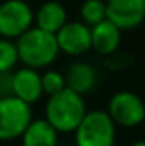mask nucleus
I'll return each mask as SVG.
<instances>
[{"mask_svg":"<svg viewBox=\"0 0 145 146\" xmlns=\"http://www.w3.org/2000/svg\"><path fill=\"white\" fill-rule=\"evenodd\" d=\"M86 112L88 109L83 95L65 87L61 92L48 96L44 118L58 134H70L75 132Z\"/></svg>","mask_w":145,"mask_h":146,"instance_id":"obj_1","label":"nucleus"},{"mask_svg":"<svg viewBox=\"0 0 145 146\" xmlns=\"http://www.w3.org/2000/svg\"><path fill=\"white\" fill-rule=\"evenodd\" d=\"M19 62L23 67L41 70L51 65L59 54L55 34L31 27L28 31L16 39Z\"/></svg>","mask_w":145,"mask_h":146,"instance_id":"obj_2","label":"nucleus"},{"mask_svg":"<svg viewBox=\"0 0 145 146\" xmlns=\"http://www.w3.org/2000/svg\"><path fill=\"white\" fill-rule=\"evenodd\" d=\"M74 134L77 146H114L116 143V124L106 110L86 112Z\"/></svg>","mask_w":145,"mask_h":146,"instance_id":"obj_3","label":"nucleus"},{"mask_svg":"<svg viewBox=\"0 0 145 146\" xmlns=\"http://www.w3.org/2000/svg\"><path fill=\"white\" fill-rule=\"evenodd\" d=\"M33 120L31 106L16 96L0 98V140L13 141L20 138Z\"/></svg>","mask_w":145,"mask_h":146,"instance_id":"obj_4","label":"nucleus"},{"mask_svg":"<svg viewBox=\"0 0 145 146\" xmlns=\"http://www.w3.org/2000/svg\"><path fill=\"white\" fill-rule=\"evenodd\" d=\"M34 27V11L25 0H5L0 3V37L16 40Z\"/></svg>","mask_w":145,"mask_h":146,"instance_id":"obj_5","label":"nucleus"},{"mask_svg":"<svg viewBox=\"0 0 145 146\" xmlns=\"http://www.w3.org/2000/svg\"><path fill=\"white\" fill-rule=\"evenodd\" d=\"M106 112L116 126L134 127L145 120V104L139 95L130 90H122L112 95Z\"/></svg>","mask_w":145,"mask_h":146,"instance_id":"obj_6","label":"nucleus"},{"mask_svg":"<svg viewBox=\"0 0 145 146\" xmlns=\"http://www.w3.org/2000/svg\"><path fill=\"white\" fill-rule=\"evenodd\" d=\"M59 53L69 56H81L92 48L91 45V27L84 22H65L61 30L55 34Z\"/></svg>","mask_w":145,"mask_h":146,"instance_id":"obj_7","label":"nucleus"},{"mask_svg":"<svg viewBox=\"0 0 145 146\" xmlns=\"http://www.w3.org/2000/svg\"><path fill=\"white\" fill-rule=\"evenodd\" d=\"M106 19L120 30H133L145 20V0H106Z\"/></svg>","mask_w":145,"mask_h":146,"instance_id":"obj_8","label":"nucleus"},{"mask_svg":"<svg viewBox=\"0 0 145 146\" xmlns=\"http://www.w3.org/2000/svg\"><path fill=\"white\" fill-rule=\"evenodd\" d=\"M13 96L22 100L27 104H34L42 98V84H41V73L30 67H20L13 70Z\"/></svg>","mask_w":145,"mask_h":146,"instance_id":"obj_9","label":"nucleus"},{"mask_svg":"<svg viewBox=\"0 0 145 146\" xmlns=\"http://www.w3.org/2000/svg\"><path fill=\"white\" fill-rule=\"evenodd\" d=\"M122 42V30L117 28L108 19L91 27V45L98 54L109 56L116 53Z\"/></svg>","mask_w":145,"mask_h":146,"instance_id":"obj_10","label":"nucleus"},{"mask_svg":"<svg viewBox=\"0 0 145 146\" xmlns=\"http://www.w3.org/2000/svg\"><path fill=\"white\" fill-rule=\"evenodd\" d=\"M64 76L65 86L80 95H86V93L92 92L97 86V79H98L95 68L91 64L83 61L72 62L67 67Z\"/></svg>","mask_w":145,"mask_h":146,"instance_id":"obj_11","label":"nucleus"},{"mask_svg":"<svg viewBox=\"0 0 145 146\" xmlns=\"http://www.w3.org/2000/svg\"><path fill=\"white\" fill-rule=\"evenodd\" d=\"M67 22V11L59 2L48 0L34 11V27L42 31L56 34L61 27Z\"/></svg>","mask_w":145,"mask_h":146,"instance_id":"obj_12","label":"nucleus"},{"mask_svg":"<svg viewBox=\"0 0 145 146\" xmlns=\"http://www.w3.org/2000/svg\"><path fill=\"white\" fill-rule=\"evenodd\" d=\"M58 138L59 134L50 126L45 118L31 120L20 135L22 146H58Z\"/></svg>","mask_w":145,"mask_h":146,"instance_id":"obj_13","label":"nucleus"},{"mask_svg":"<svg viewBox=\"0 0 145 146\" xmlns=\"http://www.w3.org/2000/svg\"><path fill=\"white\" fill-rule=\"evenodd\" d=\"M81 22L94 27L106 19V2L103 0H84L80 8Z\"/></svg>","mask_w":145,"mask_h":146,"instance_id":"obj_14","label":"nucleus"},{"mask_svg":"<svg viewBox=\"0 0 145 146\" xmlns=\"http://www.w3.org/2000/svg\"><path fill=\"white\" fill-rule=\"evenodd\" d=\"M19 64L16 40L0 37V73L13 72Z\"/></svg>","mask_w":145,"mask_h":146,"instance_id":"obj_15","label":"nucleus"},{"mask_svg":"<svg viewBox=\"0 0 145 146\" xmlns=\"http://www.w3.org/2000/svg\"><path fill=\"white\" fill-rule=\"evenodd\" d=\"M41 84H42V92L48 96L67 87L64 73L58 70H45L44 73H41Z\"/></svg>","mask_w":145,"mask_h":146,"instance_id":"obj_16","label":"nucleus"},{"mask_svg":"<svg viewBox=\"0 0 145 146\" xmlns=\"http://www.w3.org/2000/svg\"><path fill=\"white\" fill-rule=\"evenodd\" d=\"M11 82H13V72L0 73V98L13 95Z\"/></svg>","mask_w":145,"mask_h":146,"instance_id":"obj_17","label":"nucleus"},{"mask_svg":"<svg viewBox=\"0 0 145 146\" xmlns=\"http://www.w3.org/2000/svg\"><path fill=\"white\" fill-rule=\"evenodd\" d=\"M130 146H145V140H139V141H134Z\"/></svg>","mask_w":145,"mask_h":146,"instance_id":"obj_18","label":"nucleus"}]
</instances>
